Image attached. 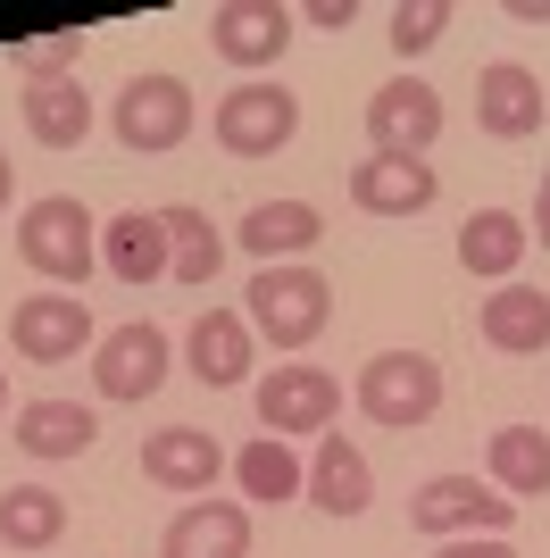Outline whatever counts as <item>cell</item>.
<instances>
[{
	"label": "cell",
	"instance_id": "1",
	"mask_svg": "<svg viewBox=\"0 0 550 558\" xmlns=\"http://www.w3.org/2000/svg\"><path fill=\"white\" fill-rule=\"evenodd\" d=\"M242 301H251V308H242V317H251V333H259V342H275L284 359H292V350H309L325 326H334V283H325L309 258H292V267H259Z\"/></svg>",
	"mask_w": 550,
	"mask_h": 558
},
{
	"label": "cell",
	"instance_id": "2",
	"mask_svg": "<svg viewBox=\"0 0 550 558\" xmlns=\"http://www.w3.org/2000/svg\"><path fill=\"white\" fill-rule=\"evenodd\" d=\"M17 258L34 267V276H50V292H84V276L100 267V226H92V209H84V201H68V192L25 201Z\"/></svg>",
	"mask_w": 550,
	"mask_h": 558
},
{
	"label": "cell",
	"instance_id": "3",
	"mask_svg": "<svg viewBox=\"0 0 550 558\" xmlns=\"http://www.w3.org/2000/svg\"><path fill=\"white\" fill-rule=\"evenodd\" d=\"M350 400H359L367 425L417 434V425H434V409H442V367L426 350H375L359 367V384H350Z\"/></svg>",
	"mask_w": 550,
	"mask_h": 558
},
{
	"label": "cell",
	"instance_id": "4",
	"mask_svg": "<svg viewBox=\"0 0 550 558\" xmlns=\"http://www.w3.org/2000/svg\"><path fill=\"white\" fill-rule=\"evenodd\" d=\"M208 134H217L226 159H275V150L300 134V93H292V84H275V75H251V84L217 93Z\"/></svg>",
	"mask_w": 550,
	"mask_h": 558
},
{
	"label": "cell",
	"instance_id": "5",
	"mask_svg": "<svg viewBox=\"0 0 550 558\" xmlns=\"http://www.w3.org/2000/svg\"><path fill=\"white\" fill-rule=\"evenodd\" d=\"M192 84L183 75H167V68H151V75H125V93L109 100V125H117V142L134 150V159H167V150H183L192 142Z\"/></svg>",
	"mask_w": 550,
	"mask_h": 558
},
{
	"label": "cell",
	"instance_id": "6",
	"mask_svg": "<svg viewBox=\"0 0 550 558\" xmlns=\"http://www.w3.org/2000/svg\"><path fill=\"white\" fill-rule=\"evenodd\" d=\"M409 525L426 542H467V534H509L517 525V500L483 484V475H426L409 492Z\"/></svg>",
	"mask_w": 550,
	"mask_h": 558
},
{
	"label": "cell",
	"instance_id": "7",
	"mask_svg": "<svg viewBox=\"0 0 550 558\" xmlns=\"http://www.w3.org/2000/svg\"><path fill=\"white\" fill-rule=\"evenodd\" d=\"M442 142V93L426 75H392L367 93V159H426Z\"/></svg>",
	"mask_w": 550,
	"mask_h": 558
},
{
	"label": "cell",
	"instance_id": "8",
	"mask_svg": "<svg viewBox=\"0 0 550 558\" xmlns=\"http://www.w3.org/2000/svg\"><path fill=\"white\" fill-rule=\"evenodd\" d=\"M92 342L100 333H92L84 292H25L9 308V350H17L25 367H68L75 350H92Z\"/></svg>",
	"mask_w": 550,
	"mask_h": 558
},
{
	"label": "cell",
	"instance_id": "9",
	"mask_svg": "<svg viewBox=\"0 0 550 558\" xmlns=\"http://www.w3.org/2000/svg\"><path fill=\"white\" fill-rule=\"evenodd\" d=\"M167 333L151 326V317H134V326H109L100 342H92V384H100V400H151L167 384Z\"/></svg>",
	"mask_w": 550,
	"mask_h": 558
},
{
	"label": "cell",
	"instance_id": "10",
	"mask_svg": "<svg viewBox=\"0 0 550 558\" xmlns=\"http://www.w3.org/2000/svg\"><path fill=\"white\" fill-rule=\"evenodd\" d=\"M292 9H284V0H217V9H208V50H217V59H226V68H275V59H284V50H292Z\"/></svg>",
	"mask_w": 550,
	"mask_h": 558
},
{
	"label": "cell",
	"instance_id": "11",
	"mask_svg": "<svg viewBox=\"0 0 550 558\" xmlns=\"http://www.w3.org/2000/svg\"><path fill=\"white\" fill-rule=\"evenodd\" d=\"M334 409H343V384L325 367H267L259 375V425H267L275 442H292V434H325L334 425Z\"/></svg>",
	"mask_w": 550,
	"mask_h": 558
},
{
	"label": "cell",
	"instance_id": "12",
	"mask_svg": "<svg viewBox=\"0 0 550 558\" xmlns=\"http://www.w3.org/2000/svg\"><path fill=\"white\" fill-rule=\"evenodd\" d=\"M542 117H550V100H542V75H534L526 59H492V68L476 75V125L492 142L542 134Z\"/></svg>",
	"mask_w": 550,
	"mask_h": 558
},
{
	"label": "cell",
	"instance_id": "13",
	"mask_svg": "<svg viewBox=\"0 0 550 558\" xmlns=\"http://www.w3.org/2000/svg\"><path fill=\"white\" fill-rule=\"evenodd\" d=\"M142 475L159 492H176V500H208V484L226 475V450H217V434H201V425H159V434L142 442Z\"/></svg>",
	"mask_w": 550,
	"mask_h": 558
},
{
	"label": "cell",
	"instance_id": "14",
	"mask_svg": "<svg viewBox=\"0 0 550 558\" xmlns=\"http://www.w3.org/2000/svg\"><path fill=\"white\" fill-rule=\"evenodd\" d=\"M442 201V175L426 159H359L350 167V209L359 217H426Z\"/></svg>",
	"mask_w": 550,
	"mask_h": 558
},
{
	"label": "cell",
	"instance_id": "15",
	"mask_svg": "<svg viewBox=\"0 0 550 558\" xmlns=\"http://www.w3.org/2000/svg\"><path fill=\"white\" fill-rule=\"evenodd\" d=\"M234 242H242L259 267H292V258H309L325 242V209L318 201H259V209H242Z\"/></svg>",
	"mask_w": 550,
	"mask_h": 558
},
{
	"label": "cell",
	"instance_id": "16",
	"mask_svg": "<svg viewBox=\"0 0 550 558\" xmlns=\"http://www.w3.org/2000/svg\"><path fill=\"white\" fill-rule=\"evenodd\" d=\"M159 558H251V509L242 500H183L159 534Z\"/></svg>",
	"mask_w": 550,
	"mask_h": 558
},
{
	"label": "cell",
	"instance_id": "17",
	"mask_svg": "<svg viewBox=\"0 0 550 558\" xmlns=\"http://www.w3.org/2000/svg\"><path fill=\"white\" fill-rule=\"evenodd\" d=\"M476 333H483V350H501V359H542L550 350V292H534V283H492V301L476 308Z\"/></svg>",
	"mask_w": 550,
	"mask_h": 558
},
{
	"label": "cell",
	"instance_id": "18",
	"mask_svg": "<svg viewBox=\"0 0 550 558\" xmlns=\"http://www.w3.org/2000/svg\"><path fill=\"white\" fill-rule=\"evenodd\" d=\"M251 317L242 308H201L192 317V333H183V359H192V375H201L208 392H234L242 375H251Z\"/></svg>",
	"mask_w": 550,
	"mask_h": 558
},
{
	"label": "cell",
	"instance_id": "19",
	"mask_svg": "<svg viewBox=\"0 0 550 558\" xmlns=\"http://www.w3.org/2000/svg\"><path fill=\"white\" fill-rule=\"evenodd\" d=\"M309 500L325 517H367L375 509V466L350 434H318V459H309Z\"/></svg>",
	"mask_w": 550,
	"mask_h": 558
},
{
	"label": "cell",
	"instance_id": "20",
	"mask_svg": "<svg viewBox=\"0 0 550 558\" xmlns=\"http://www.w3.org/2000/svg\"><path fill=\"white\" fill-rule=\"evenodd\" d=\"M526 251H534V233H526L517 209H476L467 226H458V267L483 276V283H517Z\"/></svg>",
	"mask_w": 550,
	"mask_h": 558
},
{
	"label": "cell",
	"instance_id": "21",
	"mask_svg": "<svg viewBox=\"0 0 550 558\" xmlns=\"http://www.w3.org/2000/svg\"><path fill=\"white\" fill-rule=\"evenodd\" d=\"M483 484L501 500H542L550 492V434L542 425H501L483 442Z\"/></svg>",
	"mask_w": 550,
	"mask_h": 558
},
{
	"label": "cell",
	"instance_id": "22",
	"mask_svg": "<svg viewBox=\"0 0 550 558\" xmlns=\"http://www.w3.org/2000/svg\"><path fill=\"white\" fill-rule=\"evenodd\" d=\"M9 425H17L25 459H84V450L100 442V417H92L84 400H25Z\"/></svg>",
	"mask_w": 550,
	"mask_h": 558
},
{
	"label": "cell",
	"instance_id": "23",
	"mask_svg": "<svg viewBox=\"0 0 550 558\" xmlns=\"http://www.w3.org/2000/svg\"><path fill=\"white\" fill-rule=\"evenodd\" d=\"M25 134L43 142V150H84L92 134V93L75 84V75H43V84H25Z\"/></svg>",
	"mask_w": 550,
	"mask_h": 558
},
{
	"label": "cell",
	"instance_id": "24",
	"mask_svg": "<svg viewBox=\"0 0 550 558\" xmlns=\"http://www.w3.org/2000/svg\"><path fill=\"white\" fill-rule=\"evenodd\" d=\"M100 267H109L117 283H159L167 276V226H159V209H125V217H109L100 226Z\"/></svg>",
	"mask_w": 550,
	"mask_h": 558
},
{
	"label": "cell",
	"instance_id": "25",
	"mask_svg": "<svg viewBox=\"0 0 550 558\" xmlns=\"http://www.w3.org/2000/svg\"><path fill=\"white\" fill-rule=\"evenodd\" d=\"M159 226H167V276L192 283V292H208V283H217V267H226V233L208 226V209H192V201H167Z\"/></svg>",
	"mask_w": 550,
	"mask_h": 558
},
{
	"label": "cell",
	"instance_id": "26",
	"mask_svg": "<svg viewBox=\"0 0 550 558\" xmlns=\"http://www.w3.org/2000/svg\"><path fill=\"white\" fill-rule=\"evenodd\" d=\"M234 484H242V500H259V509H284V500H300V492H309V466L292 459V442L251 434V442L234 450Z\"/></svg>",
	"mask_w": 550,
	"mask_h": 558
},
{
	"label": "cell",
	"instance_id": "27",
	"mask_svg": "<svg viewBox=\"0 0 550 558\" xmlns=\"http://www.w3.org/2000/svg\"><path fill=\"white\" fill-rule=\"evenodd\" d=\"M59 534H68V500L50 484H9L0 492V542H9V550H50Z\"/></svg>",
	"mask_w": 550,
	"mask_h": 558
},
{
	"label": "cell",
	"instance_id": "28",
	"mask_svg": "<svg viewBox=\"0 0 550 558\" xmlns=\"http://www.w3.org/2000/svg\"><path fill=\"white\" fill-rule=\"evenodd\" d=\"M451 0H400V9H392L384 17V43H392V59H426V50L442 43V34H451Z\"/></svg>",
	"mask_w": 550,
	"mask_h": 558
},
{
	"label": "cell",
	"instance_id": "29",
	"mask_svg": "<svg viewBox=\"0 0 550 558\" xmlns=\"http://www.w3.org/2000/svg\"><path fill=\"white\" fill-rule=\"evenodd\" d=\"M75 59H84V25H59V34H34V43L9 50V68H17L25 84H43V75H75Z\"/></svg>",
	"mask_w": 550,
	"mask_h": 558
},
{
	"label": "cell",
	"instance_id": "30",
	"mask_svg": "<svg viewBox=\"0 0 550 558\" xmlns=\"http://www.w3.org/2000/svg\"><path fill=\"white\" fill-rule=\"evenodd\" d=\"M300 25H318V34H350V25H359V0H309Z\"/></svg>",
	"mask_w": 550,
	"mask_h": 558
},
{
	"label": "cell",
	"instance_id": "31",
	"mask_svg": "<svg viewBox=\"0 0 550 558\" xmlns=\"http://www.w3.org/2000/svg\"><path fill=\"white\" fill-rule=\"evenodd\" d=\"M434 558H517L509 534H467V542H434Z\"/></svg>",
	"mask_w": 550,
	"mask_h": 558
},
{
	"label": "cell",
	"instance_id": "32",
	"mask_svg": "<svg viewBox=\"0 0 550 558\" xmlns=\"http://www.w3.org/2000/svg\"><path fill=\"white\" fill-rule=\"evenodd\" d=\"M526 233L550 251V175H542V192H534V209H526Z\"/></svg>",
	"mask_w": 550,
	"mask_h": 558
},
{
	"label": "cell",
	"instance_id": "33",
	"mask_svg": "<svg viewBox=\"0 0 550 558\" xmlns=\"http://www.w3.org/2000/svg\"><path fill=\"white\" fill-rule=\"evenodd\" d=\"M509 25H550V0H509Z\"/></svg>",
	"mask_w": 550,
	"mask_h": 558
},
{
	"label": "cell",
	"instance_id": "34",
	"mask_svg": "<svg viewBox=\"0 0 550 558\" xmlns=\"http://www.w3.org/2000/svg\"><path fill=\"white\" fill-rule=\"evenodd\" d=\"M9 192H17V167H9V150H0V217H9Z\"/></svg>",
	"mask_w": 550,
	"mask_h": 558
},
{
	"label": "cell",
	"instance_id": "35",
	"mask_svg": "<svg viewBox=\"0 0 550 558\" xmlns=\"http://www.w3.org/2000/svg\"><path fill=\"white\" fill-rule=\"evenodd\" d=\"M0 417H9V367H0Z\"/></svg>",
	"mask_w": 550,
	"mask_h": 558
}]
</instances>
